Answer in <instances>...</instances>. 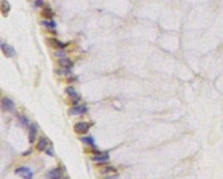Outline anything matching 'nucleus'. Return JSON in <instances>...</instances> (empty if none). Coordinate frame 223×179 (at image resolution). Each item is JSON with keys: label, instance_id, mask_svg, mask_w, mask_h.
Instances as JSON below:
<instances>
[{"label": "nucleus", "instance_id": "nucleus-1", "mask_svg": "<svg viewBox=\"0 0 223 179\" xmlns=\"http://www.w3.org/2000/svg\"><path fill=\"white\" fill-rule=\"evenodd\" d=\"M15 173L19 175L21 177L24 179H32L33 177V173L32 171L26 167H19L15 170Z\"/></svg>", "mask_w": 223, "mask_h": 179}, {"label": "nucleus", "instance_id": "nucleus-2", "mask_svg": "<svg viewBox=\"0 0 223 179\" xmlns=\"http://www.w3.org/2000/svg\"><path fill=\"white\" fill-rule=\"evenodd\" d=\"M90 128V125L87 122H78L74 126V131L79 135H84L86 134Z\"/></svg>", "mask_w": 223, "mask_h": 179}, {"label": "nucleus", "instance_id": "nucleus-3", "mask_svg": "<svg viewBox=\"0 0 223 179\" xmlns=\"http://www.w3.org/2000/svg\"><path fill=\"white\" fill-rule=\"evenodd\" d=\"M14 107H15V105H14L13 102H12L11 99H9V98H7V97L2 99V102H1V108H2V110L9 112V111H12V110L14 108Z\"/></svg>", "mask_w": 223, "mask_h": 179}, {"label": "nucleus", "instance_id": "nucleus-4", "mask_svg": "<svg viewBox=\"0 0 223 179\" xmlns=\"http://www.w3.org/2000/svg\"><path fill=\"white\" fill-rule=\"evenodd\" d=\"M1 49H2V52L4 53V54H5V57L10 58V57H12V56H14V55L16 54L15 49H14L12 47H11V46H9V45H7V44H4V43H3V44L1 45Z\"/></svg>", "mask_w": 223, "mask_h": 179}, {"label": "nucleus", "instance_id": "nucleus-5", "mask_svg": "<svg viewBox=\"0 0 223 179\" xmlns=\"http://www.w3.org/2000/svg\"><path fill=\"white\" fill-rule=\"evenodd\" d=\"M86 112V108L85 106H75L69 109L68 114L70 115H77L80 114H84Z\"/></svg>", "mask_w": 223, "mask_h": 179}, {"label": "nucleus", "instance_id": "nucleus-6", "mask_svg": "<svg viewBox=\"0 0 223 179\" xmlns=\"http://www.w3.org/2000/svg\"><path fill=\"white\" fill-rule=\"evenodd\" d=\"M59 65L64 68H67L69 69L70 67H72L73 66V63L71 60H69L68 58L66 57H61L59 60Z\"/></svg>", "mask_w": 223, "mask_h": 179}, {"label": "nucleus", "instance_id": "nucleus-7", "mask_svg": "<svg viewBox=\"0 0 223 179\" xmlns=\"http://www.w3.org/2000/svg\"><path fill=\"white\" fill-rule=\"evenodd\" d=\"M65 91H66V94L68 95V96H69L70 98H72V99L74 101V102H78V100L79 99V95H78V94L76 92V90H75V89H74L72 86L67 87Z\"/></svg>", "mask_w": 223, "mask_h": 179}, {"label": "nucleus", "instance_id": "nucleus-8", "mask_svg": "<svg viewBox=\"0 0 223 179\" xmlns=\"http://www.w3.org/2000/svg\"><path fill=\"white\" fill-rule=\"evenodd\" d=\"M36 135H37V128L34 124H31L29 127V136H28V139H29L30 143H34L35 138H36Z\"/></svg>", "mask_w": 223, "mask_h": 179}, {"label": "nucleus", "instance_id": "nucleus-9", "mask_svg": "<svg viewBox=\"0 0 223 179\" xmlns=\"http://www.w3.org/2000/svg\"><path fill=\"white\" fill-rule=\"evenodd\" d=\"M48 179H60L62 176V172L60 170V169L56 168L52 169L49 173H48Z\"/></svg>", "mask_w": 223, "mask_h": 179}, {"label": "nucleus", "instance_id": "nucleus-10", "mask_svg": "<svg viewBox=\"0 0 223 179\" xmlns=\"http://www.w3.org/2000/svg\"><path fill=\"white\" fill-rule=\"evenodd\" d=\"M0 10H1V12L3 14L4 17H6L11 10V5L9 4L8 1L6 0H3L2 3H1V7H0Z\"/></svg>", "mask_w": 223, "mask_h": 179}, {"label": "nucleus", "instance_id": "nucleus-11", "mask_svg": "<svg viewBox=\"0 0 223 179\" xmlns=\"http://www.w3.org/2000/svg\"><path fill=\"white\" fill-rule=\"evenodd\" d=\"M109 159V156L108 154H100V155H97L96 156L93 157V160L95 161L96 163H106L107 160Z\"/></svg>", "mask_w": 223, "mask_h": 179}, {"label": "nucleus", "instance_id": "nucleus-12", "mask_svg": "<svg viewBox=\"0 0 223 179\" xmlns=\"http://www.w3.org/2000/svg\"><path fill=\"white\" fill-rule=\"evenodd\" d=\"M48 41L51 46L54 48H63L65 47V45L62 42H60L59 40H58L56 38H50Z\"/></svg>", "mask_w": 223, "mask_h": 179}, {"label": "nucleus", "instance_id": "nucleus-13", "mask_svg": "<svg viewBox=\"0 0 223 179\" xmlns=\"http://www.w3.org/2000/svg\"><path fill=\"white\" fill-rule=\"evenodd\" d=\"M46 146H47V140L46 139V138H40L39 140H38V144H37V149L39 150V151H43V150H46Z\"/></svg>", "mask_w": 223, "mask_h": 179}, {"label": "nucleus", "instance_id": "nucleus-14", "mask_svg": "<svg viewBox=\"0 0 223 179\" xmlns=\"http://www.w3.org/2000/svg\"><path fill=\"white\" fill-rule=\"evenodd\" d=\"M42 15H43L44 18L52 19V18L53 17V12L52 9H50V8H46V9L43 11Z\"/></svg>", "mask_w": 223, "mask_h": 179}, {"label": "nucleus", "instance_id": "nucleus-15", "mask_svg": "<svg viewBox=\"0 0 223 179\" xmlns=\"http://www.w3.org/2000/svg\"><path fill=\"white\" fill-rule=\"evenodd\" d=\"M81 142H83V143L85 144H89V145H93V139L91 136H87V137H83L81 138Z\"/></svg>", "mask_w": 223, "mask_h": 179}, {"label": "nucleus", "instance_id": "nucleus-16", "mask_svg": "<svg viewBox=\"0 0 223 179\" xmlns=\"http://www.w3.org/2000/svg\"><path fill=\"white\" fill-rule=\"evenodd\" d=\"M41 24H42L43 25H44V26L50 27V28H53V27H55V25H56L54 22H47V21H43Z\"/></svg>", "mask_w": 223, "mask_h": 179}, {"label": "nucleus", "instance_id": "nucleus-17", "mask_svg": "<svg viewBox=\"0 0 223 179\" xmlns=\"http://www.w3.org/2000/svg\"><path fill=\"white\" fill-rule=\"evenodd\" d=\"M20 121H21V123H22L23 125H25V126H27L28 123H29V120H28L25 116H21V117H20Z\"/></svg>", "mask_w": 223, "mask_h": 179}, {"label": "nucleus", "instance_id": "nucleus-18", "mask_svg": "<svg viewBox=\"0 0 223 179\" xmlns=\"http://www.w3.org/2000/svg\"><path fill=\"white\" fill-rule=\"evenodd\" d=\"M43 4H44V0H36V1H35V5H36L37 7L42 6Z\"/></svg>", "mask_w": 223, "mask_h": 179}, {"label": "nucleus", "instance_id": "nucleus-19", "mask_svg": "<svg viewBox=\"0 0 223 179\" xmlns=\"http://www.w3.org/2000/svg\"><path fill=\"white\" fill-rule=\"evenodd\" d=\"M111 171H116V169H115L114 168H113V167H107V168H106V169H104L103 172L106 173V172H111Z\"/></svg>", "mask_w": 223, "mask_h": 179}, {"label": "nucleus", "instance_id": "nucleus-20", "mask_svg": "<svg viewBox=\"0 0 223 179\" xmlns=\"http://www.w3.org/2000/svg\"><path fill=\"white\" fill-rule=\"evenodd\" d=\"M104 179H119V176H109L105 177Z\"/></svg>", "mask_w": 223, "mask_h": 179}, {"label": "nucleus", "instance_id": "nucleus-21", "mask_svg": "<svg viewBox=\"0 0 223 179\" xmlns=\"http://www.w3.org/2000/svg\"></svg>", "mask_w": 223, "mask_h": 179}]
</instances>
